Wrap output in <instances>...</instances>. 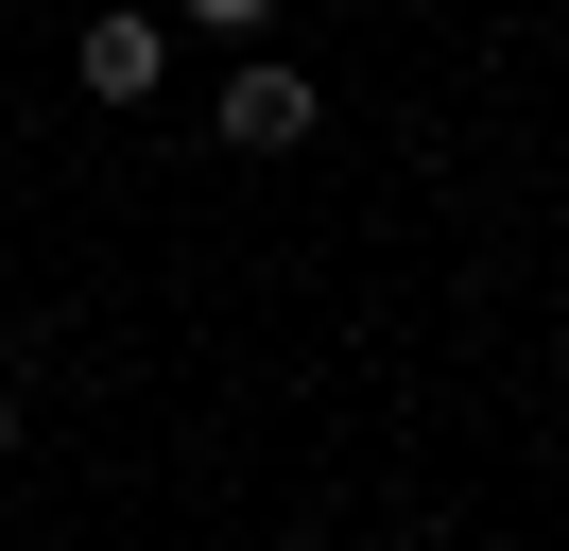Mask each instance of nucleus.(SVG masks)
Masks as SVG:
<instances>
[{
  "label": "nucleus",
  "mask_w": 569,
  "mask_h": 551,
  "mask_svg": "<svg viewBox=\"0 0 569 551\" xmlns=\"http://www.w3.org/2000/svg\"><path fill=\"white\" fill-rule=\"evenodd\" d=\"M70 69H87V103H156V69H173V18H87V34H70Z\"/></svg>",
  "instance_id": "obj_2"
},
{
  "label": "nucleus",
  "mask_w": 569,
  "mask_h": 551,
  "mask_svg": "<svg viewBox=\"0 0 569 551\" xmlns=\"http://www.w3.org/2000/svg\"><path fill=\"white\" fill-rule=\"evenodd\" d=\"M190 34H277V0H173Z\"/></svg>",
  "instance_id": "obj_3"
},
{
  "label": "nucleus",
  "mask_w": 569,
  "mask_h": 551,
  "mask_svg": "<svg viewBox=\"0 0 569 551\" xmlns=\"http://www.w3.org/2000/svg\"><path fill=\"white\" fill-rule=\"evenodd\" d=\"M0 465H18V397H0Z\"/></svg>",
  "instance_id": "obj_4"
},
{
  "label": "nucleus",
  "mask_w": 569,
  "mask_h": 551,
  "mask_svg": "<svg viewBox=\"0 0 569 551\" xmlns=\"http://www.w3.org/2000/svg\"><path fill=\"white\" fill-rule=\"evenodd\" d=\"M328 121V103H311V69H277V52H259V34H242V87H224V156H293V138H311Z\"/></svg>",
  "instance_id": "obj_1"
}]
</instances>
